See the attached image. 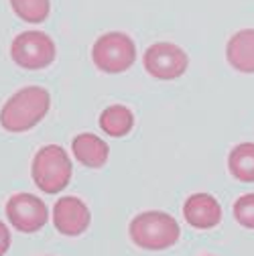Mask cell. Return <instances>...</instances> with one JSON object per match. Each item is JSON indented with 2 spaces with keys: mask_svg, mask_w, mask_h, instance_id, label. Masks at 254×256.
<instances>
[{
  "mask_svg": "<svg viewBox=\"0 0 254 256\" xmlns=\"http://www.w3.org/2000/svg\"><path fill=\"white\" fill-rule=\"evenodd\" d=\"M51 96L45 88L28 86L12 94L0 110V126L8 132H24L37 126L49 112Z\"/></svg>",
  "mask_w": 254,
  "mask_h": 256,
  "instance_id": "6da1fadb",
  "label": "cell"
},
{
  "mask_svg": "<svg viewBox=\"0 0 254 256\" xmlns=\"http://www.w3.org/2000/svg\"><path fill=\"white\" fill-rule=\"evenodd\" d=\"M128 232L132 242L144 250H165L179 240L181 228L165 212H144L130 222Z\"/></svg>",
  "mask_w": 254,
  "mask_h": 256,
  "instance_id": "7a4b0ae2",
  "label": "cell"
},
{
  "mask_svg": "<svg viewBox=\"0 0 254 256\" xmlns=\"http://www.w3.org/2000/svg\"><path fill=\"white\" fill-rule=\"evenodd\" d=\"M72 161L59 144H47L33 158V181L49 196H55L70 185Z\"/></svg>",
  "mask_w": 254,
  "mask_h": 256,
  "instance_id": "3957f363",
  "label": "cell"
},
{
  "mask_svg": "<svg viewBox=\"0 0 254 256\" xmlns=\"http://www.w3.org/2000/svg\"><path fill=\"white\" fill-rule=\"evenodd\" d=\"M92 59L96 68L104 74H122L136 59V45L134 41L120 30L102 35L92 47Z\"/></svg>",
  "mask_w": 254,
  "mask_h": 256,
  "instance_id": "277c9868",
  "label": "cell"
},
{
  "mask_svg": "<svg viewBox=\"0 0 254 256\" xmlns=\"http://www.w3.org/2000/svg\"><path fill=\"white\" fill-rule=\"evenodd\" d=\"M10 57L22 70H43L55 59V43L43 30H24L14 37Z\"/></svg>",
  "mask_w": 254,
  "mask_h": 256,
  "instance_id": "5b68a950",
  "label": "cell"
},
{
  "mask_svg": "<svg viewBox=\"0 0 254 256\" xmlns=\"http://www.w3.org/2000/svg\"><path fill=\"white\" fill-rule=\"evenodd\" d=\"M189 57L175 43H154L144 51V70L156 80H177L187 72Z\"/></svg>",
  "mask_w": 254,
  "mask_h": 256,
  "instance_id": "8992f818",
  "label": "cell"
},
{
  "mask_svg": "<svg viewBox=\"0 0 254 256\" xmlns=\"http://www.w3.org/2000/svg\"><path fill=\"white\" fill-rule=\"evenodd\" d=\"M6 216L14 230L22 234H33L47 224L49 210L45 202L33 194H16L6 202Z\"/></svg>",
  "mask_w": 254,
  "mask_h": 256,
  "instance_id": "52a82bcc",
  "label": "cell"
},
{
  "mask_svg": "<svg viewBox=\"0 0 254 256\" xmlns=\"http://www.w3.org/2000/svg\"><path fill=\"white\" fill-rule=\"evenodd\" d=\"M92 222V214L88 206L80 198H61L53 208V224L66 236H80L88 230Z\"/></svg>",
  "mask_w": 254,
  "mask_h": 256,
  "instance_id": "ba28073f",
  "label": "cell"
},
{
  "mask_svg": "<svg viewBox=\"0 0 254 256\" xmlns=\"http://www.w3.org/2000/svg\"><path fill=\"white\" fill-rule=\"evenodd\" d=\"M183 216L189 226L198 230L216 228L222 222V206L210 194H194L183 206Z\"/></svg>",
  "mask_w": 254,
  "mask_h": 256,
  "instance_id": "9c48e42d",
  "label": "cell"
},
{
  "mask_svg": "<svg viewBox=\"0 0 254 256\" xmlns=\"http://www.w3.org/2000/svg\"><path fill=\"white\" fill-rule=\"evenodd\" d=\"M226 59L236 72L254 74V28H242L230 37Z\"/></svg>",
  "mask_w": 254,
  "mask_h": 256,
  "instance_id": "30bf717a",
  "label": "cell"
},
{
  "mask_svg": "<svg viewBox=\"0 0 254 256\" xmlns=\"http://www.w3.org/2000/svg\"><path fill=\"white\" fill-rule=\"evenodd\" d=\"M72 148H74V154L78 161L90 169L104 167L108 161V154H110L108 144L100 136L92 134V132H84V134L76 136Z\"/></svg>",
  "mask_w": 254,
  "mask_h": 256,
  "instance_id": "8fae6325",
  "label": "cell"
},
{
  "mask_svg": "<svg viewBox=\"0 0 254 256\" xmlns=\"http://www.w3.org/2000/svg\"><path fill=\"white\" fill-rule=\"evenodd\" d=\"M132 126H134V116L122 104L108 106L100 116V128L108 136H114V138L126 136L132 130Z\"/></svg>",
  "mask_w": 254,
  "mask_h": 256,
  "instance_id": "7c38bea8",
  "label": "cell"
},
{
  "mask_svg": "<svg viewBox=\"0 0 254 256\" xmlns=\"http://www.w3.org/2000/svg\"><path fill=\"white\" fill-rule=\"evenodd\" d=\"M228 169L242 183H254V142H242L230 150Z\"/></svg>",
  "mask_w": 254,
  "mask_h": 256,
  "instance_id": "4fadbf2b",
  "label": "cell"
},
{
  "mask_svg": "<svg viewBox=\"0 0 254 256\" xmlns=\"http://www.w3.org/2000/svg\"><path fill=\"white\" fill-rule=\"evenodd\" d=\"M10 6L18 18L24 22H43L49 16V0H10Z\"/></svg>",
  "mask_w": 254,
  "mask_h": 256,
  "instance_id": "5bb4252c",
  "label": "cell"
},
{
  "mask_svg": "<svg viewBox=\"0 0 254 256\" xmlns=\"http://www.w3.org/2000/svg\"><path fill=\"white\" fill-rule=\"evenodd\" d=\"M234 218L240 226L254 230V194H246L234 204Z\"/></svg>",
  "mask_w": 254,
  "mask_h": 256,
  "instance_id": "9a60e30c",
  "label": "cell"
},
{
  "mask_svg": "<svg viewBox=\"0 0 254 256\" xmlns=\"http://www.w3.org/2000/svg\"><path fill=\"white\" fill-rule=\"evenodd\" d=\"M8 248H10V232L4 224L0 222V256H4L8 252Z\"/></svg>",
  "mask_w": 254,
  "mask_h": 256,
  "instance_id": "2e32d148",
  "label": "cell"
},
{
  "mask_svg": "<svg viewBox=\"0 0 254 256\" xmlns=\"http://www.w3.org/2000/svg\"><path fill=\"white\" fill-rule=\"evenodd\" d=\"M206 256H210V254H206Z\"/></svg>",
  "mask_w": 254,
  "mask_h": 256,
  "instance_id": "e0dca14e",
  "label": "cell"
}]
</instances>
